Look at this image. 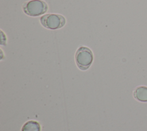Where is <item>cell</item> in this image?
<instances>
[{
    "label": "cell",
    "instance_id": "obj_5",
    "mask_svg": "<svg viewBox=\"0 0 147 131\" xmlns=\"http://www.w3.org/2000/svg\"><path fill=\"white\" fill-rule=\"evenodd\" d=\"M21 131H41V126L37 121H28L24 124Z\"/></svg>",
    "mask_w": 147,
    "mask_h": 131
},
{
    "label": "cell",
    "instance_id": "obj_3",
    "mask_svg": "<svg viewBox=\"0 0 147 131\" xmlns=\"http://www.w3.org/2000/svg\"><path fill=\"white\" fill-rule=\"evenodd\" d=\"M41 24L49 29H57L63 27L66 22L64 16L57 14H47L40 19Z\"/></svg>",
    "mask_w": 147,
    "mask_h": 131
},
{
    "label": "cell",
    "instance_id": "obj_2",
    "mask_svg": "<svg viewBox=\"0 0 147 131\" xmlns=\"http://www.w3.org/2000/svg\"><path fill=\"white\" fill-rule=\"evenodd\" d=\"M48 9L47 3L41 0H32L24 4V13L32 17H38L45 13Z\"/></svg>",
    "mask_w": 147,
    "mask_h": 131
},
{
    "label": "cell",
    "instance_id": "obj_1",
    "mask_svg": "<svg viewBox=\"0 0 147 131\" xmlns=\"http://www.w3.org/2000/svg\"><path fill=\"white\" fill-rule=\"evenodd\" d=\"M93 60V53L89 48L82 46L77 49L75 53V62L80 70L85 71L88 69Z\"/></svg>",
    "mask_w": 147,
    "mask_h": 131
},
{
    "label": "cell",
    "instance_id": "obj_4",
    "mask_svg": "<svg viewBox=\"0 0 147 131\" xmlns=\"http://www.w3.org/2000/svg\"><path fill=\"white\" fill-rule=\"evenodd\" d=\"M134 99L140 102L147 103V86H140L137 87L133 93Z\"/></svg>",
    "mask_w": 147,
    "mask_h": 131
}]
</instances>
